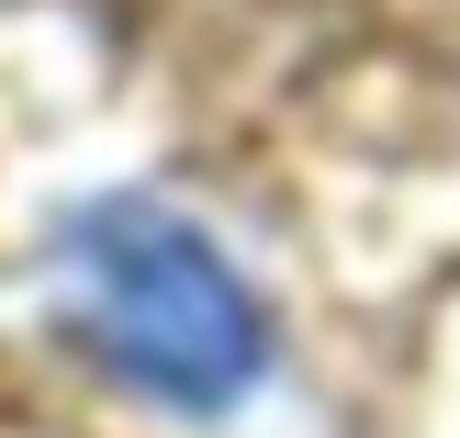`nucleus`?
Returning a JSON list of instances; mask_svg holds the SVG:
<instances>
[{
    "label": "nucleus",
    "mask_w": 460,
    "mask_h": 438,
    "mask_svg": "<svg viewBox=\"0 0 460 438\" xmlns=\"http://www.w3.org/2000/svg\"><path fill=\"white\" fill-rule=\"evenodd\" d=\"M67 282H79V315L112 349V371H135L146 394L191 405V416L236 405L270 371L259 292L225 270V247L191 214L146 192H102L67 214Z\"/></svg>",
    "instance_id": "1"
}]
</instances>
